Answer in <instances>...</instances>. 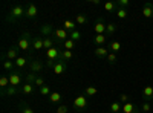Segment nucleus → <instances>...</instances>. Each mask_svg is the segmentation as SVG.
Returning <instances> with one entry per match:
<instances>
[{
	"instance_id": "nucleus-24",
	"label": "nucleus",
	"mask_w": 153,
	"mask_h": 113,
	"mask_svg": "<svg viewBox=\"0 0 153 113\" xmlns=\"http://www.w3.org/2000/svg\"><path fill=\"white\" fill-rule=\"evenodd\" d=\"M74 58V52L72 51H68V49H63L61 51V57H60V61H69Z\"/></svg>"
},
{
	"instance_id": "nucleus-27",
	"label": "nucleus",
	"mask_w": 153,
	"mask_h": 113,
	"mask_svg": "<svg viewBox=\"0 0 153 113\" xmlns=\"http://www.w3.org/2000/svg\"><path fill=\"white\" fill-rule=\"evenodd\" d=\"M118 3L117 2H106L104 3V9L107 11V12H112V11H118Z\"/></svg>"
},
{
	"instance_id": "nucleus-40",
	"label": "nucleus",
	"mask_w": 153,
	"mask_h": 113,
	"mask_svg": "<svg viewBox=\"0 0 153 113\" xmlns=\"http://www.w3.org/2000/svg\"><path fill=\"white\" fill-rule=\"evenodd\" d=\"M141 110H143L144 113H149V112L152 110V104H150L149 101H144V103L141 104Z\"/></svg>"
},
{
	"instance_id": "nucleus-1",
	"label": "nucleus",
	"mask_w": 153,
	"mask_h": 113,
	"mask_svg": "<svg viewBox=\"0 0 153 113\" xmlns=\"http://www.w3.org/2000/svg\"><path fill=\"white\" fill-rule=\"evenodd\" d=\"M61 51L63 49H60V46L57 47H52V49H48L46 51V58H48V67H52L55 66V63L60 61V57H61Z\"/></svg>"
},
{
	"instance_id": "nucleus-25",
	"label": "nucleus",
	"mask_w": 153,
	"mask_h": 113,
	"mask_svg": "<svg viewBox=\"0 0 153 113\" xmlns=\"http://www.w3.org/2000/svg\"><path fill=\"white\" fill-rule=\"evenodd\" d=\"M106 41H107L106 34H101V35H95V37H94V43H95L97 46H103Z\"/></svg>"
},
{
	"instance_id": "nucleus-34",
	"label": "nucleus",
	"mask_w": 153,
	"mask_h": 113,
	"mask_svg": "<svg viewBox=\"0 0 153 113\" xmlns=\"http://www.w3.org/2000/svg\"><path fill=\"white\" fill-rule=\"evenodd\" d=\"M69 38H71V40H74V41L76 43V41H78V40L81 38V31H80V29H76V31L71 32V34H69Z\"/></svg>"
},
{
	"instance_id": "nucleus-4",
	"label": "nucleus",
	"mask_w": 153,
	"mask_h": 113,
	"mask_svg": "<svg viewBox=\"0 0 153 113\" xmlns=\"http://www.w3.org/2000/svg\"><path fill=\"white\" fill-rule=\"evenodd\" d=\"M9 83H11V86H14V87H20V84H22V75H20L19 69L9 72Z\"/></svg>"
},
{
	"instance_id": "nucleus-19",
	"label": "nucleus",
	"mask_w": 153,
	"mask_h": 113,
	"mask_svg": "<svg viewBox=\"0 0 153 113\" xmlns=\"http://www.w3.org/2000/svg\"><path fill=\"white\" fill-rule=\"evenodd\" d=\"M14 63H16V69H19V70H20V69H23V67H26L29 61H28L26 58H25V57H19Z\"/></svg>"
},
{
	"instance_id": "nucleus-9",
	"label": "nucleus",
	"mask_w": 153,
	"mask_h": 113,
	"mask_svg": "<svg viewBox=\"0 0 153 113\" xmlns=\"http://www.w3.org/2000/svg\"><path fill=\"white\" fill-rule=\"evenodd\" d=\"M109 54H110V49H109V47L98 46V47L95 49V57H97V58H100V60H106Z\"/></svg>"
},
{
	"instance_id": "nucleus-17",
	"label": "nucleus",
	"mask_w": 153,
	"mask_h": 113,
	"mask_svg": "<svg viewBox=\"0 0 153 113\" xmlns=\"http://www.w3.org/2000/svg\"><path fill=\"white\" fill-rule=\"evenodd\" d=\"M55 38H52V37H46V38H43V49H52V47H55L54 44H55Z\"/></svg>"
},
{
	"instance_id": "nucleus-10",
	"label": "nucleus",
	"mask_w": 153,
	"mask_h": 113,
	"mask_svg": "<svg viewBox=\"0 0 153 113\" xmlns=\"http://www.w3.org/2000/svg\"><path fill=\"white\" fill-rule=\"evenodd\" d=\"M19 51L20 49L17 47V46H12V47H9L8 51H6V54H5V57H6V60H11V61H16L20 55H19Z\"/></svg>"
},
{
	"instance_id": "nucleus-20",
	"label": "nucleus",
	"mask_w": 153,
	"mask_h": 113,
	"mask_svg": "<svg viewBox=\"0 0 153 113\" xmlns=\"http://www.w3.org/2000/svg\"><path fill=\"white\" fill-rule=\"evenodd\" d=\"M123 113H138V109H136L135 104L127 103V104L123 106Z\"/></svg>"
},
{
	"instance_id": "nucleus-7",
	"label": "nucleus",
	"mask_w": 153,
	"mask_h": 113,
	"mask_svg": "<svg viewBox=\"0 0 153 113\" xmlns=\"http://www.w3.org/2000/svg\"><path fill=\"white\" fill-rule=\"evenodd\" d=\"M28 67H29V70L32 72V73H40L42 70H43V64H42V61H38V60H29V63H28Z\"/></svg>"
},
{
	"instance_id": "nucleus-5",
	"label": "nucleus",
	"mask_w": 153,
	"mask_h": 113,
	"mask_svg": "<svg viewBox=\"0 0 153 113\" xmlns=\"http://www.w3.org/2000/svg\"><path fill=\"white\" fill-rule=\"evenodd\" d=\"M74 107L78 110H84L87 107V96L86 95H78L74 99Z\"/></svg>"
},
{
	"instance_id": "nucleus-44",
	"label": "nucleus",
	"mask_w": 153,
	"mask_h": 113,
	"mask_svg": "<svg viewBox=\"0 0 153 113\" xmlns=\"http://www.w3.org/2000/svg\"><path fill=\"white\" fill-rule=\"evenodd\" d=\"M117 3H118L120 8H124V9H126L127 6H129V0H118Z\"/></svg>"
},
{
	"instance_id": "nucleus-33",
	"label": "nucleus",
	"mask_w": 153,
	"mask_h": 113,
	"mask_svg": "<svg viewBox=\"0 0 153 113\" xmlns=\"http://www.w3.org/2000/svg\"><path fill=\"white\" fill-rule=\"evenodd\" d=\"M60 99H61V95H60L58 92H52V93L49 95V101L52 103V104H57Z\"/></svg>"
},
{
	"instance_id": "nucleus-3",
	"label": "nucleus",
	"mask_w": 153,
	"mask_h": 113,
	"mask_svg": "<svg viewBox=\"0 0 153 113\" xmlns=\"http://www.w3.org/2000/svg\"><path fill=\"white\" fill-rule=\"evenodd\" d=\"M17 47L22 49L23 52H28V51H31V49H32V38H31V34L29 32H25L22 35V38L17 43Z\"/></svg>"
},
{
	"instance_id": "nucleus-41",
	"label": "nucleus",
	"mask_w": 153,
	"mask_h": 113,
	"mask_svg": "<svg viewBox=\"0 0 153 113\" xmlns=\"http://www.w3.org/2000/svg\"><path fill=\"white\" fill-rule=\"evenodd\" d=\"M129 98H130V96H129V95H126V93L120 95V103H121L123 106H124V104H127V103H130V101H129Z\"/></svg>"
},
{
	"instance_id": "nucleus-28",
	"label": "nucleus",
	"mask_w": 153,
	"mask_h": 113,
	"mask_svg": "<svg viewBox=\"0 0 153 113\" xmlns=\"http://www.w3.org/2000/svg\"><path fill=\"white\" fill-rule=\"evenodd\" d=\"M110 112H113V113L123 112V104H121L120 101H113V103L110 104Z\"/></svg>"
},
{
	"instance_id": "nucleus-26",
	"label": "nucleus",
	"mask_w": 153,
	"mask_h": 113,
	"mask_svg": "<svg viewBox=\"0 0 153 113\" xmlns=\"http://www.w3.org/2000/svg\"><path fill=\"white\" fill-rule=\"evenodd\" d=\"M19 90H22V87H14V86H9L6 90L2 92V95H8V96H12V95H16Z\"/></svg>"
},
{
	"instance_id": "nucleus-38",
	"label": "nucleus",
	"mask_w": 153,
	"mask_h": 113,
	"mask_svg": "<svg viewBox=\"0 0 153 113\" xmlns=\"http://www.w3.org/2000/svg\"><path fill=\"white\" fill-rule=\"evenodd\" d=\"M106 60H107V63H109L110 66H113L115 63H117V54H113V52H110V54L107 55V58H106Z\"/></svg>"
},
{
	"instance_id": "nucleus-46",
	"label": "nucleus",
	"mask_w": 153,
	"mask_h": 113,
	"mask_svg": "<svg viewBox=\"0 0 153 113\" xmlns=\"http://www.w3.org/2000/svg\"><path fill=\"white\" fill-rule=\"evenodd\" d=\"M91 3H94V5H100V0H91Z\"/></svg>"
},
{
	"instance_id": "nucleus-31",
	"label": "nucleus",
	"mask_w": 153,
	"mask_h": 113,
	"mask_svg": "<svg viewBox=\"0 0 153 113\" xmlns=\"http://www.w3.org/2000/svg\"><path fill=\"white\" fill-rule=\"evenodd\" d=\"M75 23H76V26H81V24H86L87 23V17L83 16V14H78L75 17Z\"/></svg>"
},
{
	"instance_id": "nucleus-11",
	"label": "nucleus",
	"mask_w": 153,
	"mask_h": 113,
	"mask_svg": "<svg viewBox=\"0 0 153 113\" xmlns=\"http://www.w3.org/2000/svg\"><path fill=\"white\" fill-rule=\"evenodd\" d=\"M54 73L55 75H61V73H65L68 70V61H58L55 63V66H54Z\"/></svg>"
},
{
	"instance_id": "nucleus-35",
	"label": "nucleus",
	"mask_w": 153,
	"mask_h": 113,
	"mask_svg": "<svg viewBox=\"0 0 153 113\" xmlns=\"http://www.w3.org/2000/svg\"><path fill=\"white\" fill-rule=\"evenodd\" d=\"M63 47L68 49V51H72V49L75 47V41H74V40H71V38H68L65 43H63Z\"/></svg>"
},
{
	"instance_id": "nucleus-2",
	"label": "nucleus",
	"mask_w": 153,
	"mask_h": 113,
	"mask_svg": "<svg viewBox=\"0 0 153 113\" xmlns=\"http://www.w3.org/2000/svg\"><path fill=\"white\" fill-rule=\"evenodd\" d=\"M23 16H26V9H25L22 5H16V6H12V8H11V11H9V16L6 17V20H9V21H14V20L22 18Z\"/></svg>"
},
{
	"instance_id": "nucleus-21",
	"label": "nucleus",
	"mask_w": 153,
	"mask_h": 113,
	"mask_svg": "<svg viewBox=\"0 0 153 113\" xmlns=\"http://www.w3.org/2000/svg\"><path fill=\"white\" fill-rule=\"evenodd\" d=\"M32 49H35V51L43 49V38L42 37H35V38H32Z\"/></svg>"
},
{
	"instance_id": "nucleus-14",
	"label": "nucleus",
	"mask_w": 153,
	"mask_h": 113,
	"mask_svg": "<svg viewBox=\"0 0 153 113\" xmlns=\"http://www.w3.org/2000/svg\"><path fill=\"white\" fill-rule=\"evenodd\" d=\"M37 14H38L37 6H35L34 3H29V5H28V8H26V16H25V17H28V18H35V17H37Z\"/></svg>"
},
{
	"instance_id": "nucleus-47",
	"label": "nucleus",
	"mask_w": 153,
	"mask_h": 113,
	"mask_svg": "<svg viewBox=\"0 0 153 113\" xmlns=\"http://www.w3.org/2000/svg\"><path fill=\"white\" fill-rule=\"evenodd\" d=\"M152 106H153V99H152Z\"/></svg>"
},
{
	"instance_id": "nucleus-18",
	"label": "nucleus",
	"mask_w": 153,
	"mask_h": 113,
	"mask_svg": "<svg viewBox=\"0 0 153 113\" xmlns=\"http://www.w3.org/2000/svg\"><path fill=\"white\" fill-rule=\"evenodd\" d=\"M9 86H11V83H9V75H2V77H0V87H2V92L6 90Z\"/></svg>"
},
{
	"instance_id": "nucleus-29",
	"label": "nucleus",
	"mask_w": 153,
	"mask_h": 113,
	"mask_svg": "<svg viewBox=\"0 0 153 113\" xmlns=\"http://www.w3.org/2000/svg\"><path fill=\"white\" fill-rule=\"evenodd\" d=\"M106 32H107V35H113L115 32H117V24L112 23V21H109V23L106 24Z\"/></svg>"
},
{
	"instance_id": "nucleus-45",
	"label": "nucleus",
	"mask_w": 153,
	"mask_h": 113,
	"mask_svg": "<svg viewBox=\"0 0 153 113\" xmlns=\"http://www.w3.org/2000/svg\"><path fill=\"white\" fill-rule=\"evenodd\" d=\"M68 112H69L68 106H58V109H57V113H68Z\"/></svg>"
},
{
	"instance_id": "nucleus-37",
	"label": "nucleus",
	"mask_w": 153,
	"mask_h": 113,
	"mask_svg": "<svg viewBox=\"0 0 153 113\" xmlns=\"http://www.w3.org/2000/svg\"><path fill=\"white\" fill-rule=\"evenodd\" d=\"M117 17H118L120 20H124V18L127 17V9H124V8H118V11H117Z\"/></svg>"
},
{
	"instance_id": "nucleus-30",
	"label": "nucleus",
	"mask_w": 153,
	"mask_h": 113,
	"mask_svg": "<svg viewBox=\"0 0 153 113\" xmlns=\"http://www.w3.org/2000/svg\"><path fill=\"white\" fill-rule=\"evenodd\" d=\"M97 93H98V89H97V87H94V86H87L86 90H84V95L86 96H94Z\"/></svg>"
},
{
	"instance_id": "nucleus-36",
	"label": "nucleus",
	"mask_w": 153,
	"mask_h": 113,
	"mask_svg": "<svg viewBox=\"0 0 153 113\" xmlns=\"http://www.w3.org/2000/svg\"><path fill=\"white\" fill-rule=\"evenodd\" d=\"M40 93H42L43 96H49L52 92H51V87H49L48 84H45V86H42V87H40Z\"/></svg>"
},
{
	"instance_id": "nucleus-39",
	"label": "nucleus",
	"mask_w": 153,
	"mask_h": 113,
	"mask_svg": "<svg viewBox=\"0 0 153 113\" xmlns=\"http://www.w3.org/2000/svg\"><path fill=\"white\" fill-rule=\"evenodd\" d=\"M35 80H37V73H32V72H29V73L26 75V83H31V84H34V83H35Z\"/></svg>"
},
{
	"instance_id": "nucleus-23",
	"label": "nucleus",
	"mask_w": 153,
	"mask_h": 113,
	"mask_svg": "<svg viewBox=\"0 0 153 113\" xmlns=\"http://www.w3.org/2000/svg\"><path fill=\"white\" fill-rule=\"evenodd\" d=\"M34 84H31V83H25L23 86H22V93H25V95H31L32 92H34Z\"/></svg>"
},
{
	"instance_id": "nucleus-6",
	"label": "nucleus",
	"mask_w": 153,
	"mask_h": 113,
	"mask_svg": "<svg viewBox=\"0 0 153 113\" xmlns=\"http://www.w3.org/2000/svg\"><path fill=\"white\" fill-rule=\"evenodd\" d=\"M54 38L57 41H63V43H65L69 38V32L66 29H63V28H57L55 32H54Z\"/></svg>"
},
{
	"instance_id": "nucleus-12",
	"label": "nucleus",
	"mask_w": 153,
	"mask_h": 113,
	"mask_svg": "<svg viewBox=\"0 0 153 113\" xmlns=\"http://www.w3.org/2000/svg\"><path fill=\"white\" fill-rule=\"evenodd\" d=\"M143 17H144V18H152V17H153V3L147 2V3L143 6Z\"/></svg>"
},
{
	"instance_id": "nucleus-16",
	"label": "nucleus",
	"mask_w": 153,
	"mask_h": 113,
	"mask_svg": "<svg viewBox=\"0 0 153 113\" xmlns=\"http://www.w3.org/2000/svg\"><path fill=\"white\" fill-rule=\"evenodd\" d=\"M63 29H66L69 34L76 31V23L72 21V20H65V23H63Z\"/></svg>"
},
{
	"instance_id": "nucleus-43",
	"label": "nucleus",
	"mask_w": 153,
	"mask_h": 113,
	"mask_svg": "<svg viewBox=\"0 0 153 113\" xmlns=\"http://www.w3.org/2000/svg\"><path fill=\"white\" fill-rule=\"evenodd\" d=\"M46 83H45V78H42V77H37V80H35V83H34V86H37V87H42V86H45Z\"/></svg>"
},
{
	"instance_id": "nucleus-22",
	"label": "nucleus",
	"mask_w": 153,
	"mask_h": 113,
	"mask_svg": "<svg viewBox=\"0 0 153 113\" xmlns=\"http://www.w3.org/2000/svg\"><path fill=\"white\" fill-rule=\"evenodd\" d=\"M107 47L110 49V52L118 54V52L121 51V43H120V41H117V40H113V41H110V44H109Z\"/></svg>"
},
{
	"instance_id": "nucleus-48",
	"label": "nucleus",
	"mask_w": 153,
	"mask_h": 113,
	"mask_svg": "<svg viewBox=\"0 0 153 113\" xmlns=\"http://www.w3.org/2000/svg\"><path fill=\"white\" fill-rule=\"evenodd\" d=\"M152 47H153V44H152Z\"/></svg>"
},
{
	"instance_id": "nucleus-15",
	"label": "nucleus",
	"mask_w": 153,
	"mask_h": 113,
	"mask_svg": "<svg viewBox=\"0 0 153 113\" xmlns=\"http://www.w3.org/2000/svg\"><path fill=\"white\" fill-rule=\"evenodd\" d=\"M143 96L146 101H152L153 99V86H146L143 89Z\"/></svg>"
},
{
	"instance_id": "nucleus-32",
	"label": "nucleus",
	"mask_w": 153,
	"mask_h": 113,
	"mask_svg": "<svg viewBox=\"0 0 153 113\" xmlns=\"http://www.w3.org/2000/svg\"><path fill=\"white\" fill-rule=\"evenodd\" d=\"M16 67V63L14 61H11V60H5L3 61V69L5 70H9V72H12V69Z\"/></svg>"
},
{
	"instance_id": "nucleus-13",
	"label": "nucleus",
	"mask_w": 153,
	"mask_h": 113,
	"mask_svg": "<svg viewBox=\"0 0 153 113\" xmlns=\"http://www.w3.org/2000/svg\"><path fill=\"white\" fill-rule=\"evenodd\" d=\"M55 31H54V28H52V24H43V26L40 28V34H42V37H45V38H46V37H51V35H52Z\"/></svg>"
},
{
	"instance_id": "nucleus-8",
	"label": "nucleus",
	"mask_w": 153,
	"mask_h": 113,
	"mask_svg": "<svg viewBox=\"0 0 153 113\" xmlns=\"http://www.w3.org/2000/svg\"><path fill=\"white\" fill-rule=\"evenodd\" d=\"M106 24L103 18H98L94 24V31H95V35H101V34H106Z\"/></svg>"
},
{
	"instance_id": "nucleus-42",
	"label": "nucleus",
	"mask_w": 153,
	"mask_h": 113,
	"mask_svg": "<svg viewBox=\"0 0 153 113\" xmlns=\"http://www.w3.org/2000/svg\"><path fill=\"white\" fill-rule=\"evenodd\" d=\"M20 109H22V113H34V110L29 106H26V104H22Z\"/></svg>"
}]
</instances>
